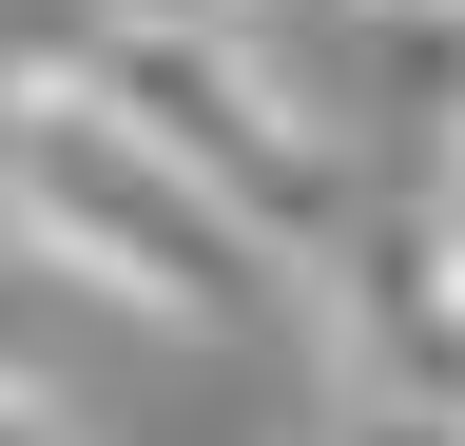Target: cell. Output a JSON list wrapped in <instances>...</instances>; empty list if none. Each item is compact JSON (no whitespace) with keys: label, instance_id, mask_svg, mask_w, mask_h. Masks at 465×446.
Masks as SVG:
<instances>
[{"label":"cell","instance_id":"cell-8","mask_svg":"<svg viewBox=\"0 0 465 446\" xmlns=\"http://www.w3.org/2000/svg\"><path fill=\"white\" fill-rule=\"evenodd\" d=\"M349 20H465V0H349Z\"/></svg>","mask_w":465,"mask_h":446},{"label":"cell","instance_id":"cell-7","mask_svg":"<svg viewBox=\"0 0 465 446\" xmlns=\"http://www.w3.org/2000/svg\"><path fill=\"white\" fill-rule=\"evenodd\" d=\"M0 446H58V408H39V388H0Z\"/></svg>","mask_w":465,"mask_h":446},{"label":"cell","instance_id":"cell-3","mask_svg":"<svg viewBox=\"0 0 465 446\" xmlns=\"http://www.w3.org/2000/svg\"><path fill=\"white\" fill-rule=\"evenodd\" d=\"M369 39H407V59L446 78V155H427V194H407V233H427V292L465 330V20H369Z\"/></svg>","mask_w":465,"mask_h":446},{"label":"cell","instance_id":"cell-4","mask_svg":"<svg viewBox=\"0 0 465 446\" xmlns=\"http://www.w3.org/2000/svg\"><path fill=\"white\" fill-rule=\"evenodd\" d=\"M116 20H232V0H0V59H78Z\"/></svg>","mask_w":465,"mask_h":446},{"label":"cell","instance_id":"cell-6","mask_svg":"<svg viewBox=\"0 0 465 446\" xmlns=\"http://www.w3.org/2000/svg\"><path fill=\"white\" fill-rule=\"evenodd\" d=\"M0 388H39V330H20V272H0Z\"/></svg>","mask_w":465,"mask_h":446},{"label":"cell","instance_id":"cell-5","mask_svg":"<svg viewBox=\"0 0 465 446\" xmlns=\"http://www.w3.org/2000/svg\"><path fill=\"white\" fill-rule=\"evenodd\" d=\"M330 446H465V408H427V388H349Z\"/></svg>","mask_w":465,"mask_h":446},{"label":"cell","instance_id":"cell-2","mask_svg":"<svg viewBox=\"0 0 465 446\" xmlns=\"http://www.w3.org/2000/svg\"><path fill=\"white\" fill-rule=\"evenodd\" d=\"M58 78H78L97 117H136L174 175H194L252 253H291V292H311V253L349 233V155H330L311 97L252 59V20H116V39H78Z\"/></svg>","mask_w":465,"mask_h":446},{"label":"cell","instance_id":"cell-1","mask_svg":"<svg viewBox=\"0 0 465 446\" xmlns=\"http://www.w3.org/2000/svg\"><path fill=\"white\" fill-rule=\"evenodd\" d=\"M0 233H20L58 292L136 311V330H272L291 311V253H252L136 117H97L58 59H0Z\"/></svg>","mask_w":465,"mask_h":446}]
</instances>
